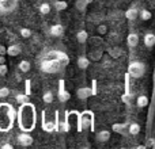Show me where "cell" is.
I'll return each instance as SVG.
<instances>
[{
    "mask_svg": "<svg viewBox=\"0 0 155 149\" xmlns=\"http://www.w3.org/2000/svg\"><path fill=\"white\" fill-rule=\"evenodd\" d=\"M35 122H37V113H35L34 106L27 102L21 103L18 111V123L21 130L31 132L35 128Z\"/></svg>",
    "mask_w": 155,
    "mask_h": 149,
    "instance_id": "cell-1",
    "label": "cell"
},
{
    "mask_svg": "<svg viewBox=\"0 0 155 149\" xmlns=\"http://www.w3.org/2000/svg\"><path fill=\"white\" fill-rule=\"evenodd\" d=\"M16 113L10 103H0V132H8L12 128Z\"/></svg>",
    "mask_w": 155,
    "mask_h": 149,
    "instance_id": "cell-2",
    "label": "cell"
},
{
    "mask_svg": "<svg viewBox=\"0 0 155 149\" xmlns=\"http://www.w3.org/2000/svg\"><path fill=\"white\" fill-rule=\"evenodd\" d=\"M128 73L131 74L134 79H140V77H143L146 73V65L140 61H132L128 67Z\"/></svg>",
    "mask_w": 155,
    "mask_h": 149,
    "instance_id": "cell-3",
    "label": "cell"
},
{
    "mask_svg": "<svg viewBox=\"0 0 155 149\" xmlns=\"http://www.w3.org/2000/svg\"><path fill=\"white\" fill-rule=\"evenodd\" d=\"M60 61L57 59H53V60H45V61L41 64V69L46 73H54L60 69Z\"/></svg>",
    "mask_w": 155,
    "mask_h": 149,
    "instance_id": "cell-4",
    "label": "cell"
},
{
    "mask_svg": "<svg viewBox=\"0 0 155 149\" xmlns=\"http://www.w3.org/2000/svg\"><path fill=\"white\" fill-rule=\"evenodd\" d=\"M18 5V0H0V12L10 14Z\"/></svg>",
    "mask_w": 155,
    "mask_h": 149,
    "instance_id": "cell-5",
    "label": "cell"
},
{
    "mask_svg": "<svg viewBox=\"0 0 155 149\" xmlns=\"http://www.w3.org/2000/svg\"><path fill=\"white\" fill-rule=\"evenodd\" d=\"M33 141H34L33 137L30 134H27V132H23L18 136V142L22 147H30V145H33Z\"/></svg>",
    "mask_w": 155,
    "mask_h": 149,
    "instance_id": "cell-6",
    "label": "cell"
},
{
    "mask_svg": "<svg viewBox=\"0 0 155 149\" xmlns=\"http://www.w3.org/2000/svg\"><path fill=\"white\" fill-rule=\"evenodd\" d=\"M49 33H51L52 37H61L64 34V27L61 24H53V26L49 29Z\"/></svg>",
    "mask_w": 155,
    "mask_h": 149,
    "instance_id": "cell-7",
    "label": "cell"
},
{
    "mask_svg": "<svg viewBox=\"0 0 155 149\" xmlns=\"http://www.w3.org/2000/svg\"><path fill=\"white\" fill-rule=\"evenodd\" d=\"M76 94H78V98L84 100V99L90 98V96L93 95V91H91L90 88H87V87H82V88H79V90L76 91Z\"/></svg>",
    "mask_w": 155,
    "mask_h": 149,
    "instance_id": "cell-8",
    "label": "cell"
},
{
    "mask_svg": "<svg viewBox=\"0 0 155 149\" xmlns=\"http://www.w3.org/2000/svg\"><path fill=\"white\" fill-rule=\"evenodd\" d=\"M127 43H128L129 48H135V46H137V43H139V35H137L136 33H131V34H128V37H127Z\"/></svg>",
    "mask_w": 155,
    "mask_h": 149,
    "instance_id": "cell-9",
    "label": "cell"
},
{
    "mask_svg": "<svg viewBox=\"0 0 155 149\" xmlns=\"http://www.w3.org/2000/svg\"><path fill=\"white\" fill-rule=\"evenodd\" d=\"M5 54H8L11 57H16L21 54V48L18 45H11L8 48H5Z\"/></svg>",
    "mask_w": 155,
    "mask_h": 149,
    "instance_id": "cell-10",
    "label": "cell"
},
{
    "mask_svg": "<svg viewBox=\"0 0 155 149\" xmlns=\"http://www.w3.org/2000/svg\"><path fill=\"white\" fill-rule=\"evenodd\" d=\"M107 53L112 59H120L121 54H123V49L118 48V46H113V48H109L107 49Z\"/></svg>",
    "mask_w": 155,
    "mask_h": 149,
    "instance_id": "cell-11",
    "label": "cell"
},
{
    "mask_svg": "<svg viewBox=\"0 0 155 149\" xmlns=\"http://www.w3.org/2000/svg\"><path fill=\"white\" fill-rule=\"evenodd\" d=\"M102 50L101 49H94V50H91L90 53H88V60L90 61H99V60L102 59Z\"/></svg>",
    "mask_w": 155,
    "mask_h": 149,
    "instance_id": "cell-12",
    "label": "cell"
},
{
    "mask_svg": "<svg viewBox=\"0 0 155 149\" xmlns=\"http://www.w3.org/2000/svg\"><path fill=\"white\" fill-rule=\"evenodd\" d=\"M76 65L80 68V69H87L88 65H90V60H88V57H86V56H80L76 61Z\"/></svg>",
    "mask_w": 155,
    "mask_h": 149,
    "instance_id": "cell-13",
    "label": "cell"
},
{
    "mask_svg": "<svg viewBox=\"0 0 155 149\" xmlns=\"http://www.w3.org/2000/svg\"><path fill=\"white\" fill-rule=\"evenodd\" d=\"M137 14H139L137 8L131 7V8H128V10L125 11V18L128 19V21H134V19L137 18Z\"/></svg>",
    "mask_w": 155,
    "mask_h": 149,
    "instance_id": "cell-14",
    "label": "cell"
},
{
    "mask_svg": "<svg viewBox=\"0 0 155 149\" xmlns=\"http://www.w3.org/2000/svg\"><path fill=\"white\" fill-rule=\"evenodd\" d=\"M110 138V132L109 130H101L97 133V140L101 142H106Z\"/></svg>",
    "mask_w": 155,
    "mask_h": 149,
    "instance_id": "cell-15",
    "label": "cell"
},
{
    "mask_svg": "<svg viewBox=\"0 0 155 149\" xmlns=\"http://www.w3.org/2000/svg\"><path fill=\"white\" fill-rule=\"evenodd\" d=\"M144 45L150 49L155 45V35L153 33H147V34L144 35Z\"/></svg>",
    "mask_w": 155,
    "mask_h": 149,
    "instance_id": "cell-16",
    "label": "cell"
},
{
    "mask_svg": "<svg viewBox=\"0 0 155 149\" xmlns=\"http://www.w3.org/2000/svg\"><path fill=\"white\" fill-rule=\"evenodd\" d=\"M18 68L22 73H27L30 71V68H31V64H30V61H27V60H22V61L19 62Z\"/></svg>",
    "mask_w": 155,
    "mask_h": 149,
    "instance_id": "cell-17",
    "label": "cell"
},
{
    "mask_svg": "<svg viewBox=\"0 0 155 149\" xmlns=\"http://www.w3.org/2000/svg\"><path fill=\"white\" fill-rule=\"evenodd\" d=\"M59 99L61 102H65L70 99V92H67V91H64V83H60V94H59Z\"/></svg>",
    "mask_w": 155,
    "mask_h": 149,
    "instance_id": "cell-18",
    "label": "cell"
},
{
    "mask_svg": "<svg viewBox=\"0 0 155 149\" xmlns=\"http://www.w3.org/2000/svg\"><path fill=\"white\" fill-rule=\"evenodd\" d=\"M136 104L140 107V109H144V107L148 106V96L147 95H140L139 98L136 99Z\"/></svg>",
    "mask_w": 155,
    "mask_h": 149,
    "instance_id": "cell-19",
    "label": "cell"
},
{
    "mask_svg": "<svg viewBox=\"0 0 155 149\" xmlns=\"http://www.w3.org/2000/svg\"><path fill=\"white\" fill-rule=\"evenodd\" d=\"M137 15L140 16V19H142L143 22H147V21H150V19H151L153 14H151V11H148V10H146V8H143V10L139 11V14H137Z\"/></svg>",
    "mask_w": 155,
    "mask_h": 149,
    "instance_id": "cell-20",
    "label": "cell"
},
{
    "mask_svg": "<svg viewBox=\"0 0 155 149\" xmlns=\"http://www.w3.org/2000/svg\"><path fill=\"white\" fill-rule=\"evenodd\" d=\"M76 40H78V42H79V43H86V42H87V40H88L87 31H84V30L79 31L76 34Z\"/></svg>",
    "mask_w": 155,
    "mask_h": 149,
    "instance_id": "cell-21",
    "label": "cell"
},
{
    "mask_svg": "<svg viewBox=\"0 0 155 149\" xmlns=\"http://www.w3.org/2000/svg\"><path fill=\"white\" fill-rule=\"evenodd\" d=\"M90 123H91V117H88V114H84L82 117V123H80V128H82V129H87V128H90Z\"/></svg>",
    "mask_w": 155,
    "mask_h": 149,
    "instance_id": "cell-22",
    "label": "cell"
},
{
    "mask_svg": "<svg viewBox=\"0 0 155 149\" xmlns=\"http://www.w3.org/2000/svg\"><path fill=\"white\" fill-rule=\"evenodd\" d=\"M54 8H56L57 11H64L68 8V4H67V2H64V0H57V2L54 3Z\"/></svg>",
    "mask_w": 155,
    "mask_h": 149,
    "instance_id": "cell-23",
    "label": "cell"
},
{
    "mask_svg": "<svg viewBox=\"0 0 155 149\" xmlns=\"http://www.w3.org/2000/svg\"><path fill=\"white\" fill-rule=\"evenodd\" d=\"M129 133H131L132 136L139 134L140 133V125L139 123H131V125H129Z\"/></svg>",
    "mask_w": 155,
    "mask_h": 149,
    "instance_id": "cell-24",
    "label": "cell"
},
{
    "mask_svg": "<svg viewBox=\"0 0 155 149\" xmlns=\"http://www.w3.org/2000/svg\"><path fill=\"white\" fill-rule=\"evenodd\" d=\"M40 12L42 14V15H48V14L51 12V4H48V3H42V4L40 5Z\"/></svg>",
    "mask_w": 155,
    "mask_h": 149,
    "instance_id": "cell-25",
    "label": "cell"
},
{
    "mask_svg": "<svg viewBox=\"0 0 155 149\" xmlns=\"http://www.w3.org/2000/svg\"><path fill=\"white\" fill-rule=\"evenodd\" d=\"M19 34H21V37H23V38H30L33 33H31V30L27 29V27H22V29L19 30Z\"/></svg>",
    "mask_w": 155,
    "mask_h": 149,
    "instance_id": "cell-26",
    "label": "cell"
},
{
    "mask_svg": "<svg viewBox=\"0 0 155 149\" xmlns=\"http://www.w3.org/2000/svg\"><path fill=\"white\" fill-rule=\"evenodd\" d=\"M75 7L80 11V12H84V11H86V7H87V4H86L83 0H76V2H75Z\"/></svg>",
    "mask_w": 155,
    "mask_h": 149,
    "instance_id": "cell-27",
    "label": "cell"
},
{
    "mask_svg": "<svg viewBox=\"0 0 155 149\" xmlns=\"http://www.w3.org/2000/svg\"><path fill=\"white\" fill-rule=\"evenodd\" d=\"M42 99H44V102L45 103H52L53 102V94L51 92V91H46L45 94H44V96H42Z\"/></svg>",
    "mask_w": 155,
    "mask_h": 149,
    "instance_id": "cell-28",
    "label": "cell"
},
{
    "mask_svg": "<svg viewBox=\"0 0 155 149\" xmlns=\"http://www.w3.org/2000/svg\"><path fill=\"white\" fill-rule=\"evenodd\" d=\"M44 130L48 132V133L56 130V128H54V122H44Z\"/></svg>",
    "mask_w": 155,
    "mask_h": 149,
    "instance_id": "cell-29",
    "label": "cell"
},
{
    "mask_svg": "<svg viewBox=\"0 0 155 149\" xmlns=\"http://www.w3.org/2000/svg\"><path fill=\"white\" fill-rule=\"evenodd\" d=\"M65 117H67V118H65V121H64V122H61V125H60V126H61V130L67 133V132H70V123H68V113H65Z\"/></svg>",
    "mask_w": 155,
    "mask_h": 149,
    "instance_id": "cell-30",
    "label": "cell"
},
{
    "mask_svg": "<svg viewBox=\"0 0 155 149\" xmlns=\"http://www.w3.org/2000/svg\"><path fill=\"white\" fill-rule=\"evenodd\" d=\"M97 33L99 35H105L107 33V27L105 24H99V26H97Z\"/></svg>",
    "mask_w": 155,
    "mask_h": 149,
    "instance_id": "cell-31",
    "label": "cell"
},
{
    "mask_svg": "<svg viewBox=\"0 0 155 149\" xmlns=\"http://www.w3.org/2000/svg\"><path fill=\"white\" fill-rule=\"evenodd\" d=\"M10 95V90H8L7 87H3V88H0V98H7V96Z\"/></svg>",
    "mask_w": 155,
    "mask_h": 149,
    "instance_id": "cell-32",
    "label": "cell"
},
{
    "mask_svg": "<svg viewBox=\"0 0 155 149\" xmlns=\"http://www.w3.org/2000/svg\"><path fill=\"white\" fill-rule=\"evenodd\" d=\"M8 72V67L5 64H0V76H5Z\"/></svg>",
    "mask_w": 155,
    "mask_h": 149,
    "instance_id": "cell-33",
    "label": "cell"
},
{
    "mask_svg": "<svg viewBox=\"0 0 155 149\" xmlns=\"http://www.w3.org/2000/svg\"><path fill=\"white\" fill-rule=\"evenodd\" d=\"M27 99V95H23V94H19V95H16V100L19 102V103H23V102H26Z\"/></svg>",
    "mask_w": 155,
    "mask_h": 149,
    "instance_id": "cell-34",
    "label": "cell"
},
{
    "mask_svg": "<svg viewBox=\"0 0 155 149\" xmlns=\"http://www.w3.org/2000/svg\"><path fill=\"white\" fill-rule=\"evenodd\" d=\"M14 147L11 144H2V149H12Z\"/></svg>",
    "mask_w": 155,
    "mask_h": 149,
    "instance_id": "cell-35",
    "label": "cell"
},
{
    "mask_svg": "<svg viewBox=\"0 0 155 149\" xmlns=\"http://www.w3.org/2000/svg\"><path fill=\"white\" fill-rule=\"evenodd\" d=\"M0 54H2V56H4L5 54V46L0 45Z\"/></svg>",
    "mask_w": 155,
    "mask_h": 149,
    "instance_id": "cell-36",
    "label": "cell"
},
{
    "mask_svg": "<svg viewBox=\"0 0 155 149\" xmlns=\"http://www.w3.org/2000/svg\"><path fill=\"white\" fill-rule=\"evenodd\" d=\"M0 64H5V59H4V56H2V54H0Z\"/></svg>",
    "mask_w": 155,
    "mask_h": 149,
    "instance_id": "cell-37",
    "label": "cell"
},
{
    "mask_svg": "<svg viewBox=\"0 0 155 149\" xmlns=\"http://www.w3.org/2000/svg\"><path fill=\"white\" fill-rule=\"evenodd\" d=\"M83 2H84V3H86V4H87V5H88V4H91V3H93V0H83Z\"/></svg>",
    "mask_w": 155,
    "mask_h": 149,
    "instance_id": "cell-38",
    "label": "cell"
},
{
    "mask_svg": "<svg viewBox=\"0 0 155 149\" xmlns=\"http://www.w3.org/2000/svg\"><path fill=\"white\" fill-rule=\"evenodd\" d=\"M104 2H105V0H104Z\"/></svg>",
    "mask_w": 155,
    "mask_h": 149,
    "instance_id": "cell-39",
    "label": "cell"
}]
</instances>
